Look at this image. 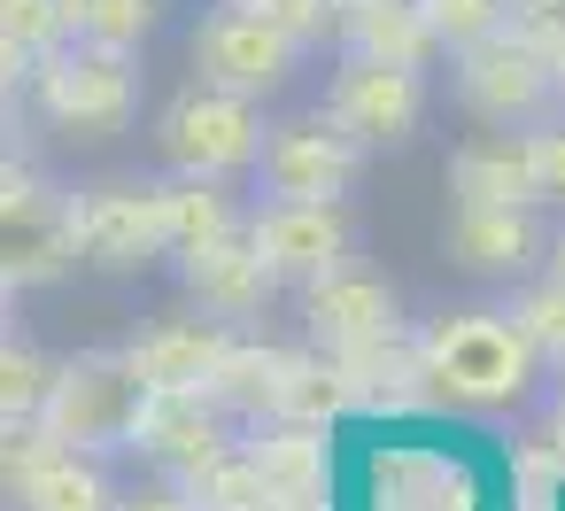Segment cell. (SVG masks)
I'll return each instance as SVG.
<instances>
[{
  "mask_svg": "<svg viewBox=\"0 0 565 511\" xmlns=\"http://www.w3.org/2000/svg\"><path fill=\"white\" fill-rule=\"evenodd\" d=\"M550 441H557V457H565V395L550 403Z\"/></svg>",
  "mask_w": 565,
  "mask_h": 511,
  "instance_id": "15",
  "label": "cell"
},
{
  "mask_svg": "<svg viewBox=\"0 0 565 511\" xmlns=\"http://www.w3.org/2000/svg\"><path fill=\"white\" fill-rule=\"evenodd\" d=\"M248 248H256V264H264L271 279L310 287V279L341 272V256H349V217H341V202H256Z\"/></svg>",
  "mask_w": 565,
  "mask_h": 511,
  "instance_id": "9",
  "label": "cell"
},
{
  "mask_svg": "<svg viewBox=\"0 0 565 511\" xmlns=\"http://www.w3.org/2000/svg\"><path fill=\"white\" fill-rule=\"evenodd\" d=\"M449 94H457V109H465L472 125L534 132L542 109H550V94H565V86H550V63H542L534 47H511V40L495 32V40H480V47H465V55L449 63Z\"/></svg>",
  "mask_w": 565,
  "mask_h": 511,
  "instance_id": "7",
  "label": "cell"
},
{
  "mask_svg": "<svg viewBox=\"0 0 565 511\" xmlns=\"http://www.w3.org/2000/svg\"><path fill=\"white\" fill-rule=\"evenodd\" d=\"M441 256L457 279L472 287H519L542 272L550 256V233L526 217V202H480V194H457L449 217H441Z\"/></svg>",
  "mask_w": 565,
  "mask_h": 511,
  "instance_id": "6",
  "label": "cell"
},
{
  "mask_svg": "<svg viewBox=\"0 0 565 511\" xmlns=\"http://www.w3.org/2000/svg\"><path fill=\"white\" fill-rule=\"evenodd\" d=\"M295 71H302V32L279 24L271 9L233 0V9H210L194 24V78L202 86H225L241 102H271L295 86Z\"/></svg>",
  "mask_w": 565,
  "mask_h": 511,
  "instance_id": "3",
  "label": "cell"
},
{
  "mask_svg": "<svg viewBox=\"0 0 565 511\" xmlns=\"http://www.w3.org/2000/svg\"><path fill=\"white\" fill-rule=\"evenodd\" d=\"M264 117H256V102H241V94H225V86H186L163 117H156V156H163V171L171 179H233V171H256V156H264Z\"/></svg>",
  "mask_w": 565,
  "mask_h": 511,
  "instance_id": "2",
  "label": "cell"
},
{
  "mask_svg": "<svg viewBox=\"0 0 565 511\" xmlns=\"http://www.w3.org/2000/svg\"><path fill=\"white\" fill-rule=\"evenodd\" d=\"M503 9H526V17H550V9H565V0H503Z\"/></svg>",
  "mask_w": 565,
  "mask_h": 511,
  "instance_id": "16",
  "label": "cell"
},
{
  "mask_svg": "<svg viewBox=\"0 0 565 511\" xmlns=\"http://www.w3.org/2000/svg\"><path fill=\"white\" fill-rule=\"evenodd\" d=\"M24 511H117V496H109L102 465H86V457H47V465L24 472Z\"/></svg>",
  "mask_w": 565,
  "mask_h": 511,
  "instance_id": "11",
  "label": "cell"
},
{
  "mask_svg": "<svg viewBox=\"0 0 565 511\" xmlns=\"http://www.w3.org/2000/svg\"><path fill=\"white\" fill-rule=\"evenodd\" d=\"M411 9L426 17V32L449 55H465V47H480V40L503 32V0H411Z\"/></svg>",
  "mask_w": 565,
  "mask_h": 511,
  "instance_id": "13",
  "label": "cell"
},
{
  "mask_svg": "<svg viewBox=\"0 0 565 511\" xmlns=\"http://www.w3.org/2000/svg\"><path fill=\"white\" fill-rule=\"evenodd\" d=\"M526 179H534V202H565V125L526 132Z\"/></svg>",
  "mask_w": 565,
  "mask_h": 511,
  "instance_id": "14",
  "label": "cell"
},
{
  "mask_svg": "<svg viewBox=\"0 0 565 511\" xmlns=\"http://www.w3.org/2000/svg\"><path fill=\"white\" fill-rule=\"evenodd\" d=\"M32 109L63 140H117L140 117V71L125 63V47L78 40V55H47L32 71Z\"/></svg>",
  "mask_w": 565,
  "mask_h": 511,
  "instance_id": "4",
  "label": "cell"
},
{
  "mask_svg": "<svg viewBox=\"0 0 565 511\" xmlns=\"http://www.w3.org/2000/svg\"><path fill=\"white\" fill-rule=\"evenodd\" d=\"M426 387L457 411H526L542 395V349L503 310H457L426 333Z\"/></svg>",
  "mask_w": 565,
  "mask_h": 511,
  "instance_id": "1",
  "label": "cell"
},
{
  "mask_svg": "<svg viewBox=\"0 0 565 511\" xmlns=\"http://www.w3.org/2000/svg\"><path fill=\"white\" fill-rule=\"evenodd\" d=\"M326 125H341L364 156L372 148H403L418 125H426V78L418 63H395V55H341V71L326 78Z\"/></svg>",
  "mask_w": 565,
  "mask_h": 511,
  "instance_id": "5",
  "label": "cell"
},
{
  "mask_svg": "<svg viewBox=\"0 0 565 511\" xmlns=\"http://www.w3.org/2000/svg\"><path fill=\"white\" fill-rule=\"evenodd\" d=\"M356 163H364V148L341 125H279L248 179L264 202H341Z\"/></svg>",
  "mask_w": 565,
  "mask_h": 511,
  "instance_id": "8",
  "label": "cell"
},
{
  "mask_svg": "<svg viewBox=\"0 0 565 511\" xmlns=\"http://www.w3.org/2000/svg\"><path fill=\"white\" fill-rule=\"evenodd\" d=\"M557 102H565V94H557Z\"/></svg>",
  "mask_w": 565,
  "mask_h": 511,
  "instance_id": "17",
  "label": "cell"
},
{
  "mask_svg": "<svg viewBox=\"0 0 565 511\" xmlns=\"http://www.w3.org/2000/svg\"><path fill=\"white\" fill-rule=\"evenodd\" d=\"M156 24V0H63V32L94 47H140Z\"/></svg>",
  "mask_w": 565,
  "mask_h": 511,
  "instance_id": "12",
  "label": "cell"
},
{
  "mask_svg": "<svg viewBox=\"0 0 565 511\" xmlns=\"http://www.w3.org/2000/svg\"><path fill=\"white\" fill-rule=\"evenodd\" d=\"M302 318H310V341L318 349H364V341H380L395 326V295L380 279H333L326 272V279H310Z\"/></svg>",
  "mask_w": 565,
  "mask_h": 511,
  "instance_id": "10",
  "label": "cell"
}]
</instances>
